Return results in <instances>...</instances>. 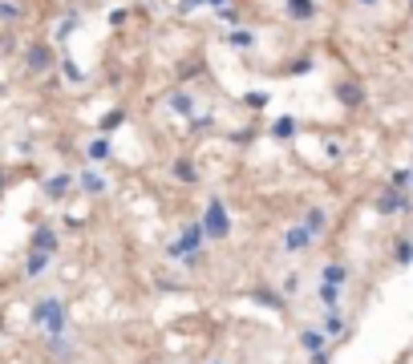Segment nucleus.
I'll return each instance as SVG.
<instances>
[{
  "label": "nucleus",
  "instance_id": "f257e3e1",
  "mask_svg": "<svg viewBox=\"0 0 413 364\" xmlns=\"http://www.w3.org/2000/svg\"><path fill=\"white\" fill-rule=\"evenodd\" d=\"M25 65H29L32 73H45V69L53 65V53H49V45H29V53H25Z\"/></svg>",
  "mask_w": 413,
  "mask_h": 364
},
{
  "label": "nucleus",
  "instance_id": "f03ea898",
  "mask_svg": "<svg viewBox=\"0 0 413 364\" xmlns=\"http://www.w3.org/2000/svg\"><path fill=\"white\" fill-rule=\"evenodd\" d=\"M0 21H21V8L12 0H0Z\"/></svg>",
  "mask_w": 413,
  "mask_h": 364
}]
</instances>
